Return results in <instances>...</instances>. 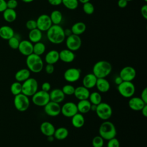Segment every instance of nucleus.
Listing matches in <instances>:
<instances>
[{
	"mask_svg": "<svg viewBox=\"0 0 147 147\" xmlns=\"http://www.w3.org/2000/svg\"><path fill=\"white\" fill-rule=\"evenodd\" d=\"M30 71L28 68H22L18 70L15 74V79L16 81L19 82H24L30 78Z\"/></svg>",
	"mask_w": 147,
	"mask_h": 147,
	"instance_id": "28",
	"label": "nucleus"
},
{
	"mask_svg": "<svg viewBox=\"0 0 147 147\" xmlns=\"http://www.w3.org/2000/svg\"><path fill=\"white\" fill-rule=\"evenodd\" d=\"M140 12L142 16L145 19H147V5H144L140 9Z\"/></svg>",
	"mask_w": 147,
	"mask_h": 147,
	"instance_id": "48",
	"label": "nucleus"
},
{
	"mask_svg": "<svg viewBox=\"0 0 147 147\" xmlns=\"http://www.w3.org/2000/svg\"><path fill=\"white\" fill-rule=\"evenodd\" d=\"M91 103L88 99L80 100L76 104L78 111L82 114H86L90 111Z\"/></svg>",
	"mask_w": 147,
	"mask_h": 147,
	"instance_id": "27",
	"label": "nucleus"
},
{
	"mask_svg": "<svg viewBox=\"0 0 147 147\" xmlns=\"http://www.w3.org/2000/svg\"><path fill=\"white\" fill-rule=\"evenodd\" d=\"M59 60V52L56 50H51L46 54L45 61L47 64H54Z\"/></svg>",
	"mask_w": 147,
	"mask_h": 147,
	"instance_id": "25",
	"label": "nucleus"
},
{
	"mask_svg": "<svg viewBox=\"0 0 147 147\" xmlns=\"http://www.w3.org/2000/svg\"><path fill=\"white\" fill-rule=\"evenodd\" d=\"M127 2H129V1H133V0H126Z\"/></svg>",
	"mask_w": 147,
	"mask_h": 147,
	"instance_id": "59",
	"label": "nucleus"
},
{
	"mask_svg": "<svg viewBox=\"0 0 147 147\" xmlns=\"http://www.w3.org/2000/svg\"><path fill=\"white\" fill-rule=\"evenodd\" d=\"M145 2H147V0H144Z\"/></svg>",
	"mask_w": 147,
	"mask_h": 147,
	"instance_id": "60",
	"label": "nucleus"
},
{
	"mask_svg": "<svg viewBox=\"0 0 147 147\" xmlns=\"http://www.w3.org/2000/svg\"><path fill=\"white\" fill-rule=\"evenodd\" d=\"M146 105L140 97L132 96L130 98V99L128 102V106L134 111H141L143 107Z\"/></svg>",
	"mask_w": 147,
	"mask_h": 147,
	"instance_id": "17",
	"label": "nucleus"
},
{
	"mask_svg": "<svg viewBox=\"0 0 147 147\" xmlns=\"http://www.w3.org/2000/svg\"><path fill=\"white\" fill-rule=\"evenodd\" d=\"M68 130L64 127H60L56 129L53 134L55 139L57 140H63L65 139L68 136Z\"/></svg>",
	"mask_w": 147,
	"mask_h": 147,
	"instance_id": "32",
	"label": "nucleus"
},
{
	"mask_svg": "<svg viewBox=\"0 0 147 147\" xmlns=\"http://www.w3.org/2000/svg\"><path fill=\"white\" fill-rule=\"evenodd\" d=\"M45 50H46L45 45L41 41L37 42L33 44V53L37 55H38V56L42 55L45 52Z\"/></svg>",
	"mask_w": 147,
	"mask_h": 147,
	"instance_id": "34",
	"label": "nucleus"
},
{
	"mask_svg": "<svg viewBox=\"0 0 147 147\" xmlns=\"http://www.w3.org/2000/svg\"><path fill=\"white\" fill-rule=\"evenodd\" d=\"M26 27L29 30H33L37 28V22L36 20H29L26 22Z\"/></svg>",
	"mask_w": 147,
	"mask_h": 147,
	"instance_id": "43",
	"label": "nucleus"
},
{
	"mask_svg": "<svg viewBox=\"0 0 147 147\" xmlns=\"http://www.w3.org/2000/svg\"><path fill=\"white\" fill-rule=\"evenodd\" d=\"M49 3L52 6H57L62 3V0H48Z\"/></svg>",
	"mask_w": 147,
	"mask_h": 147,
	"instance_id": "50",
	"label": "nucleus"
},
{
	"mask_svg": "<svg viewBox=\"0 0 147 147\" xmlns=\"http://www.w3.org/2000/svg\"><path fill=\"white\" fill-rule=\"evenodd\" d=\"M7 8L15 9L18 6V2L17 0H8L6 1Z\"/></svg>",
	"mask_w": 147,
	"mask_h": 147,
	"instance_id": "44",
	"label": "nucleus"
},
{
	"mask_svg": "<svg viewBox=\"0 0 147 147\" xmlns=\"http://www.w3.org/2000/svg\"><path fill=\"white\" fill-rule=\"evenodd\" d=\"M44 110L46 114L51 117H56L61 113V106L59 103L49 101L44 106Z\"/></svg>",
	"mask_w": 147,
	"mask_h": 147,
	"instance_id": "13",
	"label": "nucleus"
},
{
	"mask_svg": "<svg viewBox=\"0 0 147 147\" xmlns=\"http://www.w3.org/2000/svg\"><path fill=\"white\" fill-rule=\"evenodd\" d=\"M123 82V80L122 79V78L119 76H117L114 79V83L115 84H117V86L120 84L122 82Z\"/></svg>",
	"mask_w": 147,
	"mask_h": 147,
	"instance_id": "52",
	"label": "nucleus"
},
{
	"mask_svg": "<svg viewBox=\"0 0 147 147\" xmlns=\"http://www.w3.org/2000/svg\"><path fill=\"white\" fill-rule=\"evenodd\" d=\"M65 45L67 48L74 52L80 49L82 45V39L79 36L72 34L66 37Z\"/></svg>",
	"mask_w": 147,
	"mask_h": 147,
	"instance_id": "10",
	"label": "nucleus"
},
{
	"mask_svg": "<svg viewBox=\"0 0 147 147\" xmlns=\"http://www.w3.org/2000/svg\"><path fill=\"white\" fill-rule=\"evenodd\" d=\"M62 4L68 9L75 10L79 5L78 0H62Z\"/></svg>",
	"mask_w": 147,
	"mask_h": 147,
	"instance_id": "36",
	"label": "nucleus"
},
{
	"mask_svg": "<svg viewBox=\"0 0 147 147\" xmlns=\"http://www.w3.org/2000/svg\"><path fill=\"white\" fill-rule=\"evenodd\" d=\"M119 76L123 81L132 82L136 76V71L133 67L126 66L121 69Z\"/></svg>",
	"mask_w": 147,
	"mask_h": 147,
	"instance_id": "14",
	"label": "nucleus"
},
{
	"mask_svg": "<svg viewBox=\"0 0 147 147\" xmlns=\"http://www.w3.org/2000/svg\"><path fill=\"white\" fill-rule=\"evenodd\" d=\"M51 86L49 82H44L41 85V90L42 91L49 92L51 90Z\"/></svg>",
	"mask_w": 147,
	"mask_h": 147,
	"instance_id": "46",
	"label": "nucleus"
},
{
	"mask_svg": "<svg viewBox=\"0 0 147 147\" xmlns=\"http://www.w3.org/2000/svg\"><path fill=\"white\" fill-rule=\"evenodd\" d=\"M80 2H81L82 3H86V2H90V0H78Z\"/></svg>",
	"mask_w": 147,
	"mask_h": 147,
	"instance_id": "57",
	"label": "nucleus"
},
{
	"mask_svg": "<svg viewBox=\"0 0 147 147\" xmlns=\"http://www.w3.org/2000/svg\"><path fill=\"white\" fill-rule=\"evenodd\" d=\"M104 139L99 136H95L92 140V145L93 147H103L104 145Z\"/></svg>",
	"mask_w": 147,
	"mask_h": 147,
	"instance_id": "40",
	"label": "nucleus"
},
{
	"mask_svg": "<svg viewBox=\"0 0 147 147\" xmlns=\"http://www.w3.org/2000/svg\"><path fill=\"white\" fill-rule=\"evenodd\" d=\"M26 64L30 72L36 74L40 72L44 67V63L41 56L33 53L26 56Z\"/></svg>",
	"mask_w": 147,
	"mask_h": 147,
	"instance_id": "3",
	"label": "nucleus"
},
{
	"mask_svg": "<svg viewBox=\"0 0 147 147\" xmlns=\"http://www.w3.org/2000/svg\"><path fill=\"white\" fill-rule=\"evenodd\" d=\"M20 42V41L19 38L15 36H13L12 37H11L10 39L8 40L9 46L11 49H18Z\"/></svg>",
	"mask_w": 147,
	"mask_h": 147,
	"instance_id": "39",
	"label": "nucleus"
},
{
	"mask_svg": "<svg viewBox=\"0 0 147 147\" xmlns=\"http://www.w3.org/2000/svg\"><path fill=\"white\" fill-rule=\"evenodd\" d=\"M10 91L14 96L22 93V84L17 81L13 83L10 86Z\"/></svg>",
	"mask_w": 147,
	"mask_h": 147,
	"instance_id": "37",
	"label": "nucleus"
},
{
	"mask_svg": "<svg viewBox=\"0 0 147 147\" xmlns=\"http://www.w3.org/2000/svg\"><path fill=\"white\" fill-rule=\"evenodd\" d=\"M40 129L42 134L46 137H48L50 136H53L56 129L54 125L50 122L44 121L40 125Z\"/></svg>",
	"mask_w": 147,
	"mask_h": 147,
	"instance_id": "21",
	"label": "nucleus"
},
{
	"mask_svg": "<svg viewBox=\"0 0 147 147\" xmlns=\"http://www.w3.org/2000/svg\"><path fill=\"white\" fill-rule=\"evenodd\" d=\"M3 19L8 22H12L17 18V13L14 9H6L3 11Z\"/></svg>",
	"mask_w": 147,
	"mask_h": 147,
	"instance_id": "31",
	"label": "nucleus"
},
{
	"mask_svg": "<svg viewBox=\"0 0 147 147\" xmlns=\"http://www.w3.org/2000/svg\"><path fill=\"white\" fill-rule=\"evenodd\" d=\"M94 6L92 3L88 2L83 4V10L87 15H91L94 12Z\"/></svg>",
	"mask_w": 147,
	"mask_h": 147,
	"instance_id": "38",
	"label": "nucleus"
},
{
	"mask_svg": "<svg viewBox=\"0 0 147 147\" xmlns=\"http://www.w3.org/2000/svg\"><path fill=\"white\" fill-rule=\"evenodd\" d=\"M37 28L41 32H47L53 25L49 15L42 14L40 15L36 20Z\"/></svg>",
	"mask_w": 147,
	"mask_h": 147,
	"instance_id": "11",
	"label": "nucleus"
},
{
	"mask_svg": "<svg viewBox=\"0 0 147 147\" xmlns=\"http://www.w3.org/2000/svg\"><path fill=\"white\" fill-rule=\"evenodd\" d=\"M85 123V119L82 114L77 113L71 117V123L75 128L82 127Z\"/></svg>",
	"mask_w": 147,
	"mask_h": 147,
	"instance_id": "26",
	"label": "nucleus"
},
{
	"mask_svg": "<svg viewBox=\"0 0 147 147\" xmlns=\"http://www.w3.org/2000/svg\"><path fill=\"white\" fill-rule=\"evenodd\" d=\"M78 112L76 104L72 102H66L61 107V113L65 117L71 118Z\"/></svg>",
	"mask_w": 147,
	"mask_h": 147,
	"instance_id": "15",
	"label": "nucleus"
},
{
	"mask_svg": "<svg viewBox=\"0 0 147 147\" xmlns=\"http://www.w3.org/2000/svg\"><path fill=\"white\" fill-rule=\"evenodd\" d=\"M64 34L66 37L72 34L71 29H64Z\"/></svg>",
	"mask_w": 147,
	"mask_h": 147,
	"instance_id": "54",
	"label": "nucleus"
},
{
	"mask_svg": "<svg viewBox=\"0 0 147 147\" xmlns=\"http://www.w3.org/2000/svg\"><path fill=\"white\" fill-rule=\"evenodd\" d=\"M7 9L6 1L5 0H0V13L3 12Z\"/></svg>",
	"mask_w": 147,
	"mask_h": 147,
	"instance_id": "51",
	"label": "nucleus"
},
{
	"mask_svg": "<svg viewBox=\"0 0 147 147\" xmlns=\"http://www.w3.org/2000/svg\"><path fill=\"white\" fill-rule=\"evenodd\" d=\"M128 2L126 0H118L117 5L121 8H125L127 5Z\"/></svg>",
	"mask_w": 147,
	"mask_h": 147,
	"instance_id": "49",
	"label": "nucleus"
},
{
	"mask_svg": "<svg viewBox=\"0 0 147 147\" xmlns=\"http://www.w3.org/2000/svg\"><path fill=\"white\" fill-rule=\"evenodd\" d=\"M97 79L93 73L87 74L83 79V86L88 89L92 88L95 86Z\"/></svg>",
	"mask_w": 147,
	"mask_h": 147,
	"instance_id": "22",
	"label": "nucleus"
},
{
	"mask_svg": "<svg viewBox=\"0 0 147 147\" xmlns=\"http://www.w3.org/2000/svg\"><path fill=\"white\" fill-rule=\"evenodd\" d=\"M141 113H142V115L144 117H147V104L145 105L143 107V108L141 110Z\"/></svg>",
	"mask_w": 147,
	"mask_h": 147,
	"instance_id": "53",
	"label": "nucleus"
},
{
	"mask_svg": "<svg viewBox=\"0 0 147 147\" xmlns=\"http://www.w3.org/2000/svg\"><path fill=\"white\" fill-rule=\"evenodd\" d=\"M49 94L50 100L57 103L62 102L64 100L65 96L61 89L60 88H55L52 90L51 92H49Z\"/></svg>",
	"mask_w": 147,
	"mask_h": 147,
	"instance_id": "18",
	"label": "nucleus"
},
{
	"mask_svg": "<svg viewBox=\"0 0 147 147\" xmlns=\"http://www.w3.org/2000/svg\"><path fill=\"white\" fill-rule=\"evenodd\" d=\"M14 36V30L10 26L3 25L0 27V37L1 38L8 40Z\"/></svg>",
	"mask_w": 147,
	"mask_h": 147,
	"instance_id": "24",
	"label": "nucleus"
},
{
	"mask_svg": "<svg viewBox=\"0 0 147 147\" xmlns=\"http://www.w3.org/2000/svg\"><path fill=\"white\" fill-rule=\"evenodd\" d=\"M47 37L49 41L54 44H61L66 38L64 29L60 25H52L47 31Z\"/></svg>",
	"mask_w": 147,
	"mask_h": 147,
	"instance_id": "1",
	"label": "nucleus"
},
{
	"mask_svg": "<svg viewBox=\"0 0 147 147\" xmlns=\"http://www.w3.org/2000/svg\"><path fill=\"white\" fill-rule=\"evenodd\" d=\"M75 58L74 52L68 49H64L59 52V60L66 63L72 62Z\"/></svg>",
	"mask_w": 147,
	"mask_h": 147,
	"instance_id": "19",
	"label": "nucleus"
},
{
	"mask_svg": "<svg viewBox=\"0 0 147 147\" xmlns=\"http://www.w3.org/2000/svg\"><path fill=\"white\" fill-rule=\"evenodd\" d=\"M32 97L33 104L40 107H44L50 101L49 92L42 90L37 91Z\"/></svg>",
	"mask_w": 147,
	"mask_h": 147,
	"instance_id": "9",
	"label": "nucleus"
},
{
	"mask_svg": "<svg viewBox=\"0 0 147 147\" xmlns=\"http://www.w3.org/2000/svg\"><path fill=\"white\" fill-rule=\"evenodd\" d=\"M38 84L37 80L29 78L22 84V93L26 96H32L38 91Z\"/></svg>",
	"mask_w": 147,
	"mask_h": 147,
	"instance_id": "5",
	"label": "nucleus"
},
{
	"mask_svg": "<svg viewBox=\"0 0 147 147\" xmlns=\"http://www.w3.org/2000/svg\"><path fill=\"white\" fill-rule=\"evenodd\" d=\"M13 102L15 108L21 112L27 110L30 105L29 97L22 93L15 95Z\"/></svg>",
	"mask_w": 147,
	"mask_h": 147,
	"instance_id": "8",
	"label": "nucleus"
},
{
	"mask_svg": "<svg viewBox=\"0 0 147 147\" xmlns=\"http://www.w3.org/2000/svg\"><path fill=\"white\" fill-rule=\"evenodd\" d=\"M21 1L25 3H30L33 2L34 0H21Z\"/></svg>",
	"mask_w": 147,
	"mask_h": 147,
	"instance_id": "58",
	"label": "nucleus"
},
{
	"mask_svg": "<svg viewBox=\"0 0 147 147\" xmlns=\"http://www.w3.org/2000/svg\"><path fill=\"white\" fill-rule=\"evenodd\" d=\"M88 99V100L90 102L91 104L98 105L100 102H102V96L99 92L96 91H94L90 93Z\"/></svg>",
	"mask_w": 147,
	"mask_h": 147,
	"instance_id": "35",
	"label": "nucleus"
},
{
	"mask_svg": "<svg viewBox=\"0 0 147 147\" xmlns=\"http://www.w3.org/2000/svg\"><path fill=\"white\" fill-rule=\"evenodd\" d=\"M54 139H55V137L53 136H50L47 137V140L49 142H53L54 141Z\"/></svg>",
	"mask_w": 147,
	"mask_h": 147,
	"instance_id": "56",
	"label": "nucleus"
},
{
	"mask_svg": "<svg viewBox=\"0 0 147 147\" xmlns=\"http://www.w3.org/2000/svg\"><path fill=\"white\" fill-rule=\"evenodd\" d=\"M96 106H97V105H96L91 104V107H90V110L95 112L96 109Z\"/></svg>",
	"mask_w": 147,
	"mask_h": 147,
	"instance_id": "55",
	"label": "nucleus"
},
{
	"mask_svg": "<svg viewBox=\"0 0 147 147\" xmlns=\"http://www.w3.org/2000/svg\"><path fill=\"white\" fill-rule=\"evenodd\" d=\"M89 89L86 88L83 86H78L75 88L74 95L79 100L88 99L90 95Z\"/></svg>",
	"mask_w": 147,
	"mask_h": 147,
	"instance_id": "20",
	"label": "nucleus"
},
{
	"mask_svg": "<svg viewBox=\"0 0 147 147\" xmlns=\"http://www.w3.org/2000/svg\"><path fill=\"white\" fill-rule=\"evenodd\" d=\"M99 134L104 140H109L117 135V130L114 123L109 121L103 122L99 127Z\"/></svg>",
	"mask_w": 147,
	"mask_h": 147,
	"instance_id": "4",
	"label": "nucleus"
},
{
	"mask_svg": "<svg viewBox=\"0 0 147 147\" xmlns=\"http://www.w3.org/2000/svg\"><path fill=\"white\" fill-rule=\"evenodd\" d=\"M49 17L53 25H60L63 20L62 13L58 10H53L49 15Z\"/></svg>",
	"mask_w": 147,
	"mask_h": 147,
	"instance_id": "33",
	"label": "nucleus"
},
{
	"mask_svg": "<svg viewBox=\"0 0 147 147\" xmlns=\"http://www.w3.org/2000/svg\"><path fill=\"white\" fill-rule=\"evenodd\" d=\"M55 70V67L53 64H47L45 67V71L48 74H52Z\"/></svg>",
	"mask_w": 147,
	"mask_h": 147,
	"instance_id": "45",
	"label": "nucleus"
},
{
	"mask_svg": "<svg viewBox=\"0 0 147 147\" xmlns=\"http://www.w3.org/2000/svg\"><path fill=\"white\" fill-rule=\"evenodd\" d=\"M33 44L29 40H24L20 41L18 49L19 52L24 56H28L33 53Z\"/></svg>",
	"mask_w": 147,
	"mask_h": 147,
	"instance_id": "16",
	"label": "nucleus"
},
{
	"mask_svg": "<svg viewBox=\"0 0 147 147\" xmlns=\"http://www.w3.org/2000/svg\"><path fill=\"white\" fill-rule=\"evenodd\" d=\"M29 40L33 44L41 41L42 37V33L38 28L30 30L29 34Z\"/></svg>",
	"mask_w": 147,
	"mask_h": 147,
	"instance_id": "29",
	"label": "nucleus"
},
{
	"mask_svg": "<svg viewBox=\"0 0 147 147\" xmlns=\"http://www.w3.org/2000/svg\"><path fill=\"white\" fill-rule=\"evenodd\" d=\"M71 30L72 34L80 36L86 31V25L83 22H76L72 25Z\"/></svg>",
	"mask_w": 147,
	"mask_h": 147,
	"instance_id": "30",
	"label": "nucleus"
},
{
	"mask_svg": "<svg viewBox=\"0 0 147 147\" xmlns=\"http://www.w3.org/2000/svg\"><path fill=\"white\" fill-rule=\"evenodd\" d=\"M111 71V64L106 60L97 61L92 67V73L97 78H106Z\"/></svg>",
	"mask_w": 147,
	"mask_h": 147,
	"instance_id": "2",
	"label": "nucleus"
},
{
	"mask_svg": "<svg viewBox=\"0 0 147 147\" xmlns=\"http://www.w3.org/2000/svg\"><path fill=\"white\" fill-rule=\"evenodd\" d=\"M81 71L77 68H69L64 73V79L69 83L77 82L80 78Z\"/></svg>",
	"mask_w": 147,
	"mask_h": 147,
	"instance_id": "12",
	"label": "nucleus"
},
{
	"mask_svg": "<svg viewBox=\"0 0 147 147\" xmlns=\"http://www.w3.org/2000/svg\"><path fill=\"white\" fill-rule=\"evenodd\" d=\"M117 90L121 96L126 98H130L133 96L136 91V87L132 82L123 81L117 86Z\"/></svg>",
	"mask_w": 147,
	"mask_h": 147,
	"instance_id": "6",
	"label": "nucleus"
},
{
	"mask_svg": "<svg viewBox=\"0 0 147 147\" xmlns=\"http://www.w3.org/2000/svg\"><path fill=\"white\" fill-rule=\"evenodd\" d=\"M107 147H120V143L119 140L115 137L108 140Z\"/></svg>",
	"mask_w": 147,
	"mask_h": 147,
	"instance_id": "42",
	"label": "nucleus"
},
{
	"mask_svg": "<svg viewBox=\"0 0 147 147\" xmlns=\"http://www.w3.org/2000/svg\"><path fill=\"white\" fill-rule=\"evenodd\" d=\"M141 99L146 103L147 104V88L145 87L141 93Z\"/></svg>",
	"mask_w": 147,
	"mask_h": 147,
	"instance_id": "47",
	"label": "nucleus"
},
{
	"mask_svg": "<svg viewBox=\"0 0 147 147\" xmlns=\"http://www.w3.org/2000/svg\"><path fill=\"white\" fill-rule=\"evenodd\" d=\"M95 113L99 118L103 121H107L111 118L113 110L111 106L107 103L100 102L97 105Z\"/></svg>",
	"mask_w": 147,
	"mask_h": 147,
	"instance_id": "7",
	"label": "nucleus"
},
{
	"mask_svg": "<svg viewBox=\"0 0 147 147\" xmlns=\"http://www.w3.org/2000/svg\"><path fill=\"white\" fill-rule=\"evenodd\" d=\"M95 86L98 91L102 93L107 92L110 88V83L106 78H98Z\"/></svg>",
	"mask_w": 147,
	"mask_h": 147,
	"instance_id": "23",
	"label": "nucleus"
},
{
	"mask_svg": "<svg viewBox=\"0 0 147 147\" xmlns=\"http://www.w3.org/2000/svg\"><path fill=\"white\" fill-rule=\"evenodd\" d=\"M75 87L71 84H65L62 87V91L65 95H72L74 94Z\"/></svg>",
	"mask_w": 147,
	"mask_h": 147,
	"instance_id": "41",
	"label": "nucleus"
}]
</instances>
